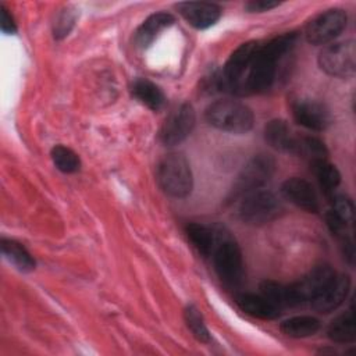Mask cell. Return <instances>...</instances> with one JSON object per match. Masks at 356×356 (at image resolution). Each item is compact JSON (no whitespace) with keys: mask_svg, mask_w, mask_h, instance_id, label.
Returning <instances> with one entry per match:
<instances>
[{"mask_svg":"<svg viewBox=\"0 0 356 356\" xmlns=\"http://www.w3.org/2000/svg\"><path fill=\"white\" fill-rule=\"evenodd\" d=\"M196 122V114L189 103H182L177 106L167 115L161 129L160 140L165 146H175L184 142L192 132Z\"/></svg>","mask_w":356,"mask_h":356,"instance_id":"obj_9","label":"cell"},{"mask_svg":"<svg viewBox=\"0 0 356 356\" xmlns=\"http://www.w3.org/2000/svg\"><path fill=\"white\" fill-rule=\"evenodd\" d=\"M264 139L273 149L295 154L300 135H296L286 121L277 118L267 122L264 128Z\"/></svg>","mask_w":356,"mask_h":356,"instance_id":"obj_15","label":"cell"},{"mask_svg":"<svg viewBox=\"0 0 356 356\" xmlns=\"http://www.w3.org/2000/svg\"><path fill=\"white\" fill-rule=\"evenodd\" d=\"M281 195L292 204L309 213H317L320 209L318 197L314 188L303 178L292 177L285 179L281 185Z\"/></svg>","mask_w":356,"mask_h":356,"instance_id":"obj_14","label":"cell"},{"mask_svg":"<svg viewBox=\"0 0 356 356\" xmlns=\"http://www.w3.org/2000/svg\"><path fill=\"white\" fill-rule=\"evenodd\" d=\"M177 10L182 18L196 29L213 26L222 13L218 4L209 1H184L177 4Z\"/></svg>","mask_w":356,"mask_h":356,"instance_id":"obj_13","label":"cell"},{"mask_svg":"<svg viewBox=\"0 0 356 356\" xmlns=\"http://www.w3.org/2000/svg\"><path fill=\"white\" fill-rule=\"evenodd\" d=\"M260 293L278 309L296 306L289 285L275 281H264L260 285Z\"/></svg>","mask_w":356,"mask_h":356,"instance_id":"obj_23","label":"cell"},{"mask_svg":"<svg viewBox=\"0 0 356 356\" xmlns=\"http://www.w3.org/2000/svg\"><path fill=\"white\" fill-rule=\"evenodd\" d=\"M330 203H331V210L335 211L342 220H345L348 224L352 225L353 222V216H355V207L352 200L345 196V195H328Z\"/></svg>","mask_w":356,"mask_h":356,"instance_id":"obj_28","label":"cell"},{"mask_svg":"<svg viewBox=\"0 0 356 356\" xmlns=\"http://www.w3.org/2000/svg\"><path fill=\"white\" fill-rule=\"evenodd\" d=\"M157 182L171 197H186L193 188L191 165L181 153L165 154L157 165Z\"/></svg>","mask_w":356,"mask_h":356,"instance_id":"obj_4","label":"cell"},{"mask_svg":"<svg viewBox=\"0 0 356 356\" xmlns=\"http://www.w3.org/2000/svg\"><path fill=\"white\" fill-rule=\"evenodd\" d=\"M131 92L138 102H140L142 104H145L153 111L161 110L165 104V96L163 90L149 79H145V78L135 79L131 86Z\"/></svg>","mask_w":356,"mask_h":356,"instance_id":"obj_18","label":"cell"},{"mask_svg":"<svg viewBox=\"0 0 356 356\" xmlns=\"http://www.w3.org/2000/svg\"><path fill=\"white\" fill-rule=\"evenodd\" d=\"M204 120L216 129L229 134H246L253 128V111L243 103L232 99L213 102L204 111Z\"/></svg>","mask_w":356,"mask_h":356,"instance_id":"obj_2","label":"cell"},{"mask_svg":"<svg viewBox=\"0 0 356 356\" xmlns=\"http://www.w3.org/2000/svg\"><path fill=\"white\" fill-rule=\"evenodd\" d=\"M275 171V160L270 154L253 156L241 170L231 191V197H242L253 191L263 189Z\"/></svg>","mask_w":356,"mask_h":356,"instance_id":"obj_5","label":"cell"},{"mask_svg":"<svg viewBox=\"0 0 356 356\" xmlns=\"http://www.w3.org/2000/svg\"><path fill=\"white\" fill-rule=\"evenodd\" d=\"M310 165L323 191L327 195L334 193V191L341 182V174L338 168L334 164H331L328 160H317L310 163Z\"/></svg>","mask_w":356,"mask_h":356,"instance_id":"obj_24","label":"cell"},{"mask_svg":"<svg viewBox=\"0 0 356 356\" xmlns=\"http://www.w3.org/2000/svg\"><path fill=\"white\" fill-rule=\"evenodd\" d=\"M51 160L53 164L57 167V170H60L61 172L65 174H72L79 171L81 168V160L78 157V154L63 145H57L51 149Z\"/></svg>","mask_w":356,"mask_h":356,"instance_id":"obj_26","label":"cell"},{"mask_svg":"<svg viewBox=\"0 0 356 356\" xmlns=\"http://www.w3.org/2000/svg\"><path fill=\"white\" fill-rule=\"evenodd\" d=\"M281 210L277 196L267 189H257L241 197L239 218L249 225H263L274 220Z\"/></svg>","mask_w":356,"mask_h":356,"instance_id":"obj_6","label":"cell"},{"mask_svg":"<svg viewBox=\"0 0 356 356\" xmlns=\"http://www.w3.org/2000/svg\"><path fill=\"white\" fill-rule=\"evenodd\" d=\"M335 274L330 266H317L305 277L291 284L289 288L296 306L310 303L331 282Z\"/></svg>","mask_w":356,"mask_h":356,"instance_id":"obj_10","label":"cell"},{"mask_svg":"<svg viewBox=\"0 0 356 356\" xmlns=\"http://www.w3.org/2000/svg\"><path fill=\"white\" fill-rule=\"evenodd\" d=\"M350 289V278L345 274H335L331 282L310 302V306L323 314L337 310L346 299Z\"/></svg>","mask_w":356,"mask_h":356,"instance_id":"obj_12","label":"cell"},{"mask_svg":"<svg viewBox=\"0 0 356 356\" xmlns=\"http://www.w3.org/2000/svg\"><path fill=\"white\" fill-rule=\"evenodd\" d=\"M211 257L218 278L227 286L234 288L243 281L245 266L242 252L234 238L229 236L224 229H218Z\"/></svg>","mask_w":356,"mask_h":356,"instance_id":"obj_3","label":"cell"},{"mask_svg":"<svg viewBox=\"0 0 356 356\" xmlns=\"http://www.w3.org/2000/svg\"><path fill=\"white\" fill-rule=\"evenodd\" d=\"M321 327L318 318L313 316H295L284 320L280 324L282 334L291 338H307L314 335Z\"/></svg>","mask_w":356,"mask_h":356,"instance_id":"obj_21","label":"cell"},{"mask_svg":"<svg viewBox=\"0 0 356 356\" xmlns=\"http://www.w3.org/2000/svg\"><path fill=\"white\" fill-rule=\"evenodd\" d=\"M327 337L338 343H352L356 339V323L352 309L339 314L330 323Z\"/></svg>","mask_w":356,"mask_h":356,"instance_id":"obj_19","label":"cell"},{"mask_svg":"<svg viewBox=\"0 0 356 356\" xmlns=\"http://www.w3.org/2000/svg\"><path fill=\"white\" fill-rule=\"evenodd\" d=\"M320 68L335 78H350L356 70V49L353 40L327 44L318 54Z\"/></svg>","mask_w":356,"mask_h":356,"instance_id":"obj_7","label":"cell"},{"mask_svg":"<svg viewBox=\"0 0 356 356\" xmlns=\"http://www.w3.org/2000/svg\"><path fill=\"white\" fill-rule=\"evenodd\" d=\"M185 231L189 241L193 243V246L197 249L199 253H202L203 256H211V252L217 241L218 229L203 225V224L191 222L186 225Z\"/></svg>","mask_w":356,"mask_h":356,"instance_id":"obj_20","label":"cell"},{"mask_svg":"<svg viewBox=\"0 0 356 356\" xmlns=\"http://www.w3.org/2000/svg\"><path fill=\"white\" fill-rule=\"evenodd\" d=\"M292 114L298 124L312 131H324L331 124L328 108L312 99H299L292 104Z\"/></svg>","mask_w":356,"mask_h":356,"instance_id":"obj_11","label":"cell"},{"mask_svg":"<svg viewBox=\"0 0 356 356\" xmlns=\"http://www.w3.org/2000/svg\"><path fill=\"white\" fill-rule=\"evenodd\" d=\"M0 28L6 35H13L17 32V25L14 22V18L3 4L0 6Z\"/></svg>","mask_w":356,"mask_h":356,"instance_id":"obj_30","label":"cell"},{"mask_svg":"<svg viewBox=\"0 0 356 356\" xmlns=\"http://www.w3.org/2000/svg\"><path fill=\"white\" fill-rule=\"evenodd\" d=\"M348 17L341 8L327 10L314 17L305 29L306 40L312 44H327L338 38L346 28Z\"/></svg>","mask_w":356,"mask_h":356,"instance_id":"obj_8","label":"cell"},{"mask_svg":"<svg viewBox=\"0 0 356 356\" xmlns=\"http://www.w3.org/2000/svg\"><path fill=\"white\" fill-rule=\"evenodd\" d=\"M280 3L278 1H271V0H252L249 3H246L245 8L249 13H263V11H270L275 7H278Z\"/></svg>","mask_w":356,"mask_h":356,"instance_id":"obj_31","label":"cell"},{"mask_svg":"<svg viewBox=\"0 0 356 356\" xmlns=\"http://www.w3.org/2000/svg\"><path fill=\"white\" fill-rule=\"evenodd\" d=\"M295 43V33L280 35L267 43H242L218 74V89L235 96L267 92L274 86L281 64Z\"/></svg>","mask_w":356,"mask_h":356,"instance_id":"obj_1","label":"cell"},{"mask_svg":"<svg viewBox=\"0 0 356 356\" xmlns=\"http://www.w3.org/2000/svg\"><path fill=\"white\" fill-rule=\"evenodd\" d=\"M175 18L168 13H156L147 17L135 32V44L139 49H147L156 38L171 25H174Z\"/></svg>","mask_w":356,"mask_h":356,"instance_id":"obj_16","label":"cell"},{"mask_svg":"<svg viewBox=\"0 0 356 356\" xmlns=\"http://www.w3.org/2000/svg\"><path fill=\"white\" fill-rule=\"evenodd\" d=\"M1 253L19 271L28 273L35 268V260L31 253L14 239H1Z\"/></svg>","mask_w":356,"mask_h":356,"instance_id":"obj_22","label":"cell"},{"mask_svg":"<svg viewBox=\"0 0 356 356\" xmlns=\"http://www.w3.org/2000/svg\"><path fill=\"white\" fill-rule=\"evenodd\" d=\"M184 316H185V323H186L189 331L192 332V335L200 342H209L210 341V332H209V330L204 324L203 316L199 312V309L193 305H189L185 309Z\"/></svg>","mask_w":356,"mask_h":356,"instance_id":"obj_27","label":"cell"},{"mask_svg":"<svg viewBox=\"0 0 356 356\" xmlns=\"http://www.w3.org/2000/svg\"><path fill=\"white\" fill-rule=\"evenodd\" d=\"M75 18H76L75 10H70V8L63 10L54 22V36L57 39H60V38H64L65 35H68V32L71 31V28L75 22Z\"/></svg>","mask_w":356,"mask_h":356,"instance_id":"obj_29","label":"cell"},{"mask_svg":"<svg viewBox=\"0 0 356 356\" xmlns=\"http://www.w3.org/2000/svg\"><path fill=\"white\" fill-rule=\"evenodd\" d=\"M235 303L242 312L256 318L274 320L280 316V309L261 293L256 295L250 292H241L235 296Z\"/></svg>","mask_w":356,"mask_h":356,"instance_id":"obj_17","label":"cell"},{"mask_svg":"<svg viewBox=\"0 0 356 356\" xmlns=\"http://www.w3.org/2000/svg\"><path fill=\"white\" fill-rule=\"evenodd\" d=\"M295 156L303 157V159L309 160L310 163H313L317 160H327L328 150H327L324 142L320 140L318 138L309 136V135H300Z\"/></svg>","mask_w":356,"mask_h":356,"instance_id":"obj_25","label":"cell"}]
</instances>
